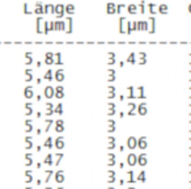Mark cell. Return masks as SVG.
Wrapping results in <instances>:
<instances>
[{
	"mask_svg": "<svg viewBox=\"0 0 191 189\" xmlns=\"http://www.w3.org/2000/svg\"><path fill=\"white\" fill-rule=\"evenodd\" d=\"M46 189H52V188H46Z\"/></svg>",
	"mask_w": 191,
	"mask_h": 189,
	"instance_id": "obj_26",
	"label": "cell"
},
{
	"mask_svg": "<svg viewBox=\"0 0 191 189\" xmlns=\"http://www.w3.org/2000/svg\"><path fill=\"white\" fill-rule=\"evenodd\" d=\"M55 146H57V148H63L64 147L63 138H58L57 141H55Z\"/></svg>",
	"mask_w": 191,
	"mask_h": 189,
	"instance_id": "obj_9",
	"label": "cell"
},
{
	"mask_svg": "<svg viewBox=\"0 0 191 189\" xmlns=\"http://www.w3.org/2000/svg\"><path fill=\"white\" fill-rule=\"evenodd\" d=\"M52 173H54V172H52L51 170H48V171H46V172H45V175H43V177H45V179H43V180L46 181V183H47V181L50 180V177L52 176Z\"/></svg>",
	"mask_w": 191,
	"mask_h": 189,
	"instance_id": "obj_10",
	"label": "cell"
},
{
	"mask_svg": "<svg viewBox=\"0 0 191 189\" xmlns=\"http://www.w3.org/2000/svg\"><path fill=\"white\" fill-rule=\"evenodd\" d=\"M145 112H147L145 107H144V104H141L140 107H139V113H140V114H145Z\"/></svg>",
	"mask_w": 191,
	"mask_h": 189,
	"instance_id": "obj_13",
	"label": "cell"
},
{
	"mask_svg": "<svg viewBox=\"0 0 191 189\" xmlns=\"http://www.w3.org/2000/svg\"><path fill=\"white\" fill-rule=\"evenodd\" d=\"M147 163H148V158L145 154H141L137 156V164L139 165H143L144 167V165H147Z\"/></svg>",
	"mask_w": 191,
	"mask_h": 189,
	"instance_id": "obj_5",
	"label": "cell"
},
{
	"mask_svg": "<svg viewBox=\"0 0 191 189\" xmlns=\"http://www.w3.org/2000/svg\"><path fill=\"white\" fill-rule=\"evenodd\" d=\"M126 162H127V164H128V165L134 167V165H136V164H137V156H136L135 154H130V155H127Z\"/></svg>",
	"mask_w": 191,
	"mask_h": 189,
	"instance_id": "obj_1",
	"label": "cell"
},
{
	"mask_svg": "<svg viewBox=\"0 0 191 189\" xmlns=\"http://www.w3.org/2000/svg\"><path fill=\"white\" fill-rule=\"evenodd\" d=\"M115 164V155L114 154H109L107 155V165L109 167H113Z\"/></svg>",
	"mask_w": 191,
	"mask_h": 189,
	"instance_id": "obj_8",
	"label": "cell"
},
{
	"mask_svg": "<svg viewBox=\"0 0 191 189\" xmlns=\"http://www.w3.org/2000/svg\"><path fill=\"white\" fill-rule=\"evenodd\" d=\"M136 145H137V141L135 139L134 137H130L127 141V147L131 148V150H134V148H136Z\"/></svg>",
	"mask_w": 191,
	"mask_h": 189,
	"instance_id": "obj_6",
	"label": "cell"
},
{
	"mask_svg": "<svg viewBox=\"0 0 191 189\" xmlns=\"http://www.w3.org/2000/svg\"><path fill=\"white\" fill-rule=\"evenodd\" d=\"M187 189H191V187H190V188H187Z\"/></svg>",
	"mask_w": 191,
	"mask_h": 189,
	"instance_id": "obj_28",
	"label": "cell"
},
{
	"mask_svg": "<svg viewBox=\"0 0 191 189\" xmlns=\"http://www.w3.org/2000/svg\"><path fill=\"white\" fill-rule=\"evenodd\" d=\"M189 113L191 114V104H190V107H189Z\"/></svg>",
	"mask_w": 191,
	"mask_h": 189,
	"instance_id": "obj_23",
	"label": "cell"
},
{
	"mask_svg": "<svg viewBox=\"0 0 191 189\" xmlns=\"http://www.w3.org/2000/svg\"><path fill=\"white\" fill-rule=\"evenodd\" d=\"M43 162H45L46 164H51V163H52V156H51V155H47V156L45 158Z\"/></svg>",
	"mask_w": 191,
	"mask_h": 189,
	"instance_id": "obj_12",
	"label": "cell"
},
{
	"mask_svg": "<svg viewBox=\"0 0 191 189\" xmlns=\"http://www.w3.org/2000/svg\"><path fill=\"white\" fill-rule=\"evenodd\" d=\"M124 181L126 183H135V175H134V171H127L126 173H124Z\"/></svg>",
	"mask_w": 191,
	"mask_h": 189,
	"instance_id": "obj_2",
	"label": "cell"
},
{
	"mask_svg": "<svg viewBox=\"0 0 191 189\" xmlns=\"http://www.w3.org/2000/svg\"><path fill=\"white\" fill-rule=\"evenodd\" d=\"M187 147H189L190 150H191V137L189 138V141H187Z\"/></svg>",
	"mask_w": 191,
	"mask_h": 189,
	"instance_id": "obj_20",
	"label": "cell"
},
{
	"mask_svg": "<svg viewBox=\"0 0 191 189\" xmlns=\"http://www.w3.org/2000/svg\"><path fill=\"white\" fill-rule=\"evenodd\" d=\"M58 189H64V188H58Z\"/></svg>",
	"mask_w": 191,
	"mask_h": 189,
	"instance_id": "obj_27",
	"label": "cell"
},
{
	"mask_svg": "<svg viewBox=\"0 0 191 189\" xmlns=\"http://www.w3.org/2000/svg\"><path fill=\"white\" fill-rule=\"evenodd\" d=\"M117 181V179H115V176H107V183L109 184H113Z\"/></svg>",
	"mask_w": 191,
	"mask_h": 189,
	"instance_id": "obj_15",
	"label": "cell"
},
{
	"mask_svg": "<svg viewBox=\"0 0 191 189\" xmlns=\"http://www.w3.org/2000/svg\"><path fill=\"white\" fill-rule=\"evenodd\" d=\"M57 130L58 131H63V122H62V121H59L58 124H57Z\"/></svg>",
	"mask_w": 191,
	"mask_h": 189,
	"instance_id": "obj_14",
	"label": "cell"
},
{
	"mask_svg": "<svg viewBox=\"0 0 191 189\" xmlns=\"http://www.w3.org/2000/svg\"><path fill=\"white\" fill-rule=\"evenodd\" d=\"M136 147L141 148V150H144V148H147V139H145V138H140L139 141H137Z\"/></svg>",
	"mask_w": 191,
	"mask_h": 189,
	"instance_id": "obj_7",
	"label": "cell"
},
{
	"mask_svg": "<svg viewBox=\"0 0 191 189\" xmlns=\"http://www.w3.org/2000/svg\"><path fill=\"white\" fill-rule=\"evenodd\" d=\"M54 177H55V181L59 184H62L64 181V171H58V172H55V175H54Z\"/></svg>",
	"mask_w": 191,
	"mask_h": 189,
	"instance_id": "obj_3",
	"label": "cell"
},
{
	"mask_svg": "<svg viewBox=\"0 0 191 189\" xmlns=\"http://www.w3.org/2000/svg\"><path fill=\"white\" fill-rule=\"evenodd\" d=\"M107 176H115V171L114 170H109L107 171Z\"/></svg>",
	"mask_w": 191,
	"mask_h": 189,
	"instance_id": "obj_17",
	"label": "cell"
},
{
	"mask_svg": "<svg viewBox=\"0 0 191 189\" xmlns=\"http://www.w3.org/2000/svg\"><path fill=\"white\" fill-rule=\"evenodd\" d=\"M187 165H189V167H191V154L189 155V156H187Z\"/></svg>",
	"mask_w": 191,
	"mask_h": 189,
	"instance_id": "obj_19",
	"label": "cell"
},
{
	"mask_svg": "<svg viewBox=\"0 0 191 189\" xmlns=\"http://www.w3.org/2000/svg\"><path fill=\"white\" fill-rule=\"evenodd\" d=\"M187 183L191 184V170L187 172Z\"/></svg>",
	"mask_w": 191,
	"mask_h": 189,
	"instance_id": "obj_16",
	"label": "cell"
},
{
	"mask_svg": "<svg viewBox=\"0 0 191 189\" xmlns=\"http://www.w3.org/2000/svg\"><path fill=\"white\" fill-rule=\"evenodd\" d=\"M127 189H136V188H134V187H130V188H127Z\"/></svg>",
	"mask_w": 191,
	"mask_h": 189,
	"instance_id": "obj_24",
	"label": "cell"
},
{
	"mask_svg": "<svg viewBox=\"0 0 191 189\" xmlns=\"http://www.w3.org/2000/svg\"><path fill=\"white\" fill-rule=\"evenodd\" d=\"M189 130H190V131H191V121H190V122H189Z\"/></svg>",
	"mask_w": 191,
	"mask_h": 189,
	"instance_id": "obj_22",
	"label": "cell"
},
{
	"mask_svg": "<svg viewBox=\"0 0 191 189\" xmlns=\"http://www.w3.org/2000/svg\"><path fill=\"white\" fill-rule=\"evenodd\" d=\"M62 158H63V154H58V155H55V162H54V164H55V165H58L59 163H60Z\"/></svg>",
	"mask_w": 191,
	"mask_h": 189,
	"instance_id": "obj_11",
	"label": "cell"
},
{
	"mask_svg": "<svg viewBox=\"0 0 191 189\" xmlns=\"http://www.w3.org/2000/svg\"><path fill=\"white\" fill-rule=\"evenodd\" d=\"M107 189H115V188H113V187H109Z\"/></svg>",
	"mask_w": 191,
	"mask_h": 189,
	"instance_id": "obj_25",
	"label": "cell"
},
{
	"mask_svg": "<svg viewBox=\"0 0 191 189\" xmlns=\"http://www.w3.org/2000/svg\"><path fill=\"white\" fill-rule=\"evenodd\" d=\"M115 147V143H114V142H109V150H113V148Z\"/></svg>",
	"mask_w": 191,
	"mask_h": 189,
	"instance_id": "obj_18",
	"label": "cell"
},
{
	"mask_svg": "<svg viewBox=\"0 0 191 189\" xmlns=\"http://www.w3.org/2000/svg\"><path fill=\"white\" fill-rule=\"evenodd\" d=\"M135 180H136L137 183H145V180H147L145 171H140L139 173H137V176L135 177Z\"/></svg>",
	"mask_w": 191,
	"mask_h": 189,
	"instance_id": "obj_4",
	"label": "cell"
},
{
	"mask_svg": "<svg viewBox=\"0 0 191 189\" xmlns=\"http://www.w3.org/2000/svg\"><path fill=\"white\" fill-rule=\"evenodd\" d=\"M124 183H126V181H124V179H120V180H119V185H123Z\"/></svg>",
	"mask_w": 191,
	"mask_h": 189,
	"instance_id": "obj_21",
	"label": "cell"
}]
</instances>
